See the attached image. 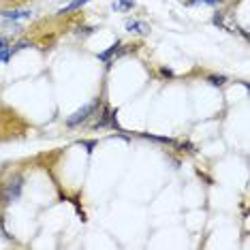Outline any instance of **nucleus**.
<instances>
[{"instance_id": "1", "label": "nucleus", "mask_w": 250, "mask_h": 250, "mask_svg": "<svg viewBox=\"0 0 250 250\" xmlns=\"http://www.w3.org/2000/svg\"><path fill=\"white\" fill-rule=\"evenodd\" d=\"M21 188H24V175L15 171L7 182L0 186V206H11L21 197Z\"/></svg>"}, {"instance_id": "6", "label": "nucleus", "mask_w": 250, "mask_h": 250, "mask_svg": "<svg viewBox=\"0 0 250 250\" xmlns=\"http://www.w3.org/2000/svg\"><path fill=\"white\" fill-rule=\"evenodd\" d=\"M135 7V0H118V2H113V9L118 11H130Z\"/></svg>"}, {"instance_id": "5", "label": "nucleus", "mask_w": 250, "mask_h": 250, "mask_svg": "<svg viewBox=\"0 0 250 250\" xmlns=\"http://www.w3.org/2000/svg\"><path fill=\"white\" fill-rule=\"evenodd\" d=\"M118 49H120V43H113L109 49H107V52H103V54H99V60H103V62H109V58L113 54L118 56Z\"/></svg>"}, {"instance_id": "3", "label": "nucleus", "mask_w": 250, "mask_h": 250, "mask_svg": "<svg viewBox=\"0 0 250 250\" xmlns=\"http://www.w3.org/2000/svg\"><path fill=\"white\" fill-rule=\"evenodd\" d=\"M150 24L147 21H141V20H130L126 21V32H130V35H141V37H146V35H150Z\"/></svg>"}, {"instance_id": "11", "label": "nucleus", "mask_w": 250, "mask_h": 250, "mask_svg": "<svg viewBox=\"0 0 250 250\" xmlns=\"http://www.w3.org/2000/svg\"><path fill=\"white\" fill-rule=\"evenodd\" d=\"M161 73H163V75H167V77H171V75H173V73H171V71H169V69H163Z\"/></svg>"}, {"instance_id": "2", "label": "nucleus", "mask_w": 250, "mask_h": 250, "mask_svg": "<svg viewBox=\"0 0 250 250\" xmlns=\"http://www.w3.org/2000/svg\"><path fill=\"white\" fill-rule=\"evenodd\" d=\"M101 109V99H94L92 103H88V105H83L82 109H77L75 113H71L69 118H66L64 120V124L69 128H75V126H79V124H83L88 120V118H92L96 111Z\"/></svg>"}, {"instance_id": "7", "label": "nucleus", "mask_w": 250, "mask_h": 250, "mask_svg": "<svg viewBox=\"0 0 250 250\" xmlns=\"http://www.w3.org/2000/svg\"><path fill=\"white\" fill-rule=\"evenodd\" d=\"M88 0H75V2H71L66 9H62V13H69V11H75V9H79V7H83Z\"/></svg>"}, {"instance_id": "12", "label": "nucleus", "mask_w": 250, "mask_h": 250, "mask_svg": "<svg viewBox=\"0 0 250 250\" xmlns=\"http://www.w3.org/2000/svg\"><path fill=\"white\" fill-rule=\"evenodd\" d=\"M0 139H2V128H0Z\"/></svg>"}, {"instance_id": "9", "label": "nucleus", "mask_w": 250, "mask_h": 250, "mask_svg": "<svg viewBox=\"0 0 250 250\" xmlns=\"http://www.w3.org/2000/svg\"><path fill=\"white\" fill-rule=\"evenodd\" d=\"M195 4L203 2V4H209V7H218V4H223V0H192Z\"/></svg>"}, {"instance_id": "8", "label": "nucleus", "mask_w": 250, "mask_h": 250, "mask_svg": "<svg viewBox=\"0 0 250 250\" xmlns=\"http://www.w3.org/2000/svg\"><path fill=\"white\" fill-rule=\"evenodd\" d=\"M208 82H209V83H214V86H223L227 79H225L223 75H209V77H208Z\"/></svg>"}, {"instance_id": "10", "label": "nucleus", "mask_w": 250, "mask_h": 250, "mask_svg": "<svg viewBox=\"0 0 250 250\" xmlns=\"http://www.w3.org/2000/svg\"><path fill=\"white\" fill-rule=\"evenodd\" d=\"M11 45H9V41H7V37H2L0 35V52H4V49H9Z\"/></svg>"}, {"instance_id": "4", "label": "nucleus", "mask_w": 250, "mask_h": 250, "mask_svg": "<svg viewBox=\"0 0 250 250\" xmlns=\"http://www.w3.org/2000/svg\"><path fill=\"white\" fill-rule=\"evenodd\" d=\"M0 15L9 20H28L32 15V11H2Z\"/></svg>"}]
</instances>
